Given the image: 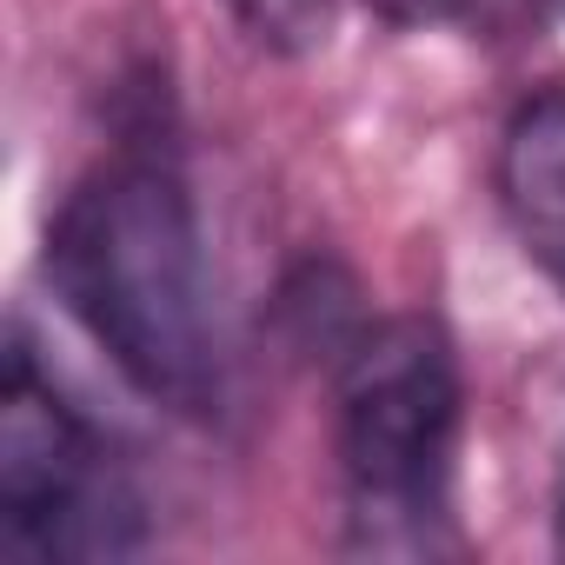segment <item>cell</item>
Masks as SVG:
<instances>
[{
	"mask_svg": "<svg viewBox=\"0 0 565 565\" xmlns=\"http://www.w3.org/2000/svg\"><path fill=\"white\" fill-rule=\"evenodd\" d=\"M333 446L353 525L373 552H426L459 452V366L433 320L360 327L333 373Z\"/></svg>",
	"mask_w": 565,
	"mask_h": 565,
	"instance_id": "2",
	"label": "cell"
},
{
	"mask_svg": "<svg viewBox=\"0 0 565 565\" xmlns=\"http://www.w3.org/2000/svg\"><path fill=\"white\" fill-rule=\"evenodd\" d=\"M499 206L525 259L565 287V81L512 107L499 134Z\"/></svg>",
	"mask_w": 565,
	"mask_h": 565,
	"instance_id": "4",
	"label": "cell"
},
{
	"mask_svg": "<svg viewBox=\"0 0 565 565\" xmlns=\"http://www.w3.org/2000/svg\"><path fill=\"white\" fill-rule=\"evenodd\" d=\"M140 532L127 466L14 340L0 373V552L21 565H94L127 558Z\"/></svg>",
	"mask_w": 565,
	"mask_h": 565,
	"instance_id": "3",
	"label": "cell"
},
{
	"mask_svg": "<svg viewBox=\"0 0 565 565\" xmlns=\"http://www.w3.org/2000/svg\"><path fill=\"white\" fill-rule=\"evenodd\" d=\"M47 279L127 386L173 413L220 399L213 273L186 180L160 153H114L61 200Z\"/></svg>",
	"mask_w": 565,
	"mask_h": 565,
	"instance_id": "1",
	"label": "cell"
}]
</instances>
